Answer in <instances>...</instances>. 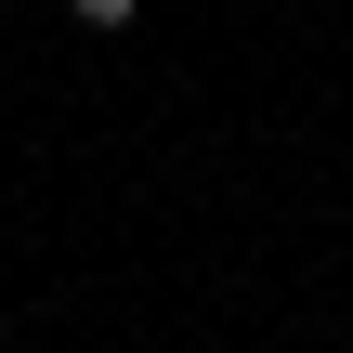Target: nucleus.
I'll return each instance as SVG.
<instances>
[{"instance_id": "obj_1", "label": "nucleus", "mask_w": 353, "mask_h": 353, "mask_svg": "<svg viewBox=\"0 0 353 353\" xmlns=\"http://www.w3.org/2000/svg\"><path fill=\"white\" fill-rule=\"evenodd\" d=\"M79 13H92V26H131V13H144V0H79Z\"/></svg>"}]
</instances>
